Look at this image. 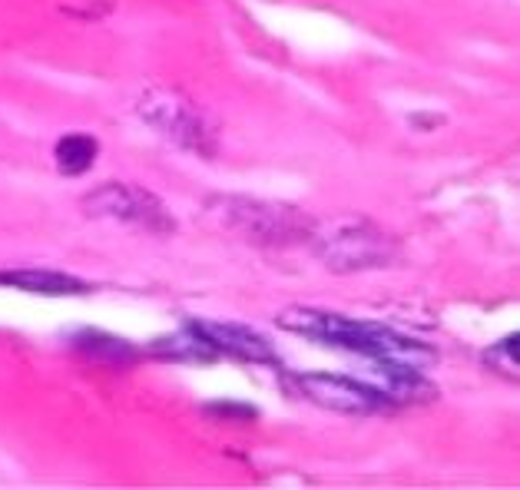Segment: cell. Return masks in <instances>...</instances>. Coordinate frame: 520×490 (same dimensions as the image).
<instances>
[{
	"instance_id": "6da1fadb",
	"label": "cell",
	"mask_w": 520,
	"mask_h": 490,
	"mask_svg": "<svg viewBox=\"0 0 520 490\" xmlns=\"http://www.w3.org/2000/svg\"><path fill=\"white\" fill-rule=\"evenodd\" d=\"M279 325L289 328L295 335L315 338V342L355 351V355L391 361V365H408V368H428L438 361V351L415 342L408 335H398L395 328L375 325V322H355V318L328 315L318 308H289L279 315Z\"/></svg>"
},
{
	"instance_id": "7a4b0ae2",
	"label": "cell",
	"mask_w": 520,
	"mask_h": 490,
	"mask_svg": "<svg viewBox=\"0 0 520 490\" xmlns=\"http://www.w3.org/2000/svg\"><path fill=\"white\" fill-rule=\"evenodd\" d=\"M209 219L222 232H232L256 245H295L315 236V222L285 202L219 196L209 202Z\"/></svg>"
},
{
	"instance_id": "3957f363",
	"label": "cell",
	"mask_w": 520,
	"mask_h": 490,
	"mask_svg": "<svg viewBox=\"0 0 520 490\" xmlns=\"http://www.w3.org/2000/svg\"><path fill=\"white\" fill-rule=\"evenodd\" d=\"M318 239V255L328 269L335 272H365V269H381V265L395 262V242H391L378 226H371L365 219L338 222L332 229H315Z\"/></svg>"
},
{
	"instance_id": "277c9868",
	"label": "cell",
	"mask_w": 520,
	"mask_h": 490,
	"mask_svg": "<svg viewBox=\"0 0 520 490\" xmlns=\"http://www.w3.org/2000/svg\"><path fill=\"white\" fill-rule=\"evenodd\" d=\"M140 116L156 133H163L169 143H176L179 149H186V153L212 156V149H216V133H212V126L203 120V113H199L183 93H173V90L143 93Z\"/></svg>"
},
{
	"instance_id": "5b68a950",
	"label": "cell",
	"mask_w": 520,
	"mask_h": 490,
	"mask_svg": "<svg viewBox=\"0 0 520 490\" xmlns=\"http://www.w3.org/2000/svg\"><path fill=\"white\" fill-rule=\"evenodd\" d=\"M83 212L93 219H110L120 226H136L146 232H173L176 219L169 216L163 199L130 183H106L83 196Z\"/></svg>"
},
{
	"instance_id": "8992f818",
	"label": "cell",
	"mask_w": 520,
	"mask_h": 490,
	"mask_svg": "<svg viewBox=\"0 0 520 490\" xmlns=\"http://www.w3.org/2000/svg\"><path fill=\"white\" fill-rule=\"evenodd\" d=\"M295 385L318 408L335 411V414H378L388 408V401L378 391H371L365 381H352L342 375H322V371H309V375H295Z\"/></svg>"
},
{
	"instance_id": "52a82bcc",
	"label": "cell",
	"mask_w": 520,
	"mask_h": 490,
	"mask_svg": "<svg viewBox=\"0 0 520 490\" xmlns=\"http://www.w3.org/2000/svg\"><path fill=\"white\" fill-rule=\"evenodd\" d=\"M365 375H368L365 385L371 391H378L388 404H421L438 394V388H434L431 381L421 378L418 368H408V365H391V361L371 358L365 365Z\"/></svg>"
},
{
	"instance_id": "ba28073f",
	"label": "cell",
	"mask_w": 520,
	"mask_h": 490,
	"mask_svg": "<svg viewBox=\"0 0 520 490\" xmlns=\"http://www.w3.org/2000/svg\"><path fill=\"white\" fill-rule=\"evenodd\" d=\"M193 332H199L206 342L216 345L219 355H232L242 361H259V365H272L275 351L265 342L262 335L249 332L242 325H229V322H196Z\"/></svg>"
},
{
	"instance_id": "9c48e42d",
	"label": "cell",
	"mask_w": 520,
	"mask_h": 490,
	"mask_svg": "<svg viewBox=\"0 0 520 490\" xmlns=\"http://www.w3.org/2000/svg\"><path fill=\"white\" fill-rule=\"evenodd\" d=\"M0 285H10V289H24V292H40V295H83V292H90V285L80 282V279H73V275L34 272V269L0 272Z\"/></svg>"
},
{
	"instance_id": "30bf717a",
	"label": "cell",
	"mask_w": 520,
	"mask_h": 490,
	"mask_svg": "<svg viewBox=\"0 0 520 490\" xmlns=\"http://www.w3.org/2000/svg\"><path fill=\"white\" fill-rule=\"evenodd\" d=\"M153 351H159V355H169V358H179V361H212L219 358V351L212 342H206L199 332H179V335H166L159 338V342L153 345Z\"/></svg>"
},
{
	"instance_id": "8fae6325",
	"label": "cell",
	"mask_w": 520,
	"mask_h": 490,
	"mask_svg": "<svg viewBox=\"0 0 520 490\" xmlns=\"http://www.w3.org/2000/svg\"><path fill=\"white\" fill-rule=\"evenodd\" d=\"M97 159V140L93 136H83V133H73V136H63L57 143V166L60 173L67 176H80L87 173Z\"/></svg>"
},
{
	"instance_id": "7c38bea8",
	"label": "cell",
	"mask_w": 520,
	"mask_h": 490,
	"mask_svg": "<svg viewBox=\"0 0 520 490\" xmlns=\"http://www.w3.org/2000/svg\"><path fill=\"white\" fill-rule=\"evenodd\" d=\"M487 368L501 371L504 378H520V335H507L484 351Z\"/></svg>"
},
{
	"instance_id": "4fadbf2b",
	"label": "cell",
	"mask_w": 520,
	"mask_h": 490,
	"mask_svg": "<svg viewBox=\"0 0 520 490\" xmlns=\"http://www.w3.org/2000/svg\"><path fill=\"white\" fill-rule=\"evenodd\" d=\"M77 348H83L87 355H93L97 361H120V358H130L133 355L130 345L116 342V338H106L100 332H83L77 338Z\"/></svg>"
},
{
	"instance_id": "5bb4252c",
	"label": "cell",
	"mask_w": 520,
	"mask_h": 490,
	"mask_svg": "<svg viewBox=\"0 0 520 490\" xmlns=\"http://www.w3.org/2000/svg\"><path fill=\"white\" fill-rule=\"evenodd\" d=\"M209 414L216 418H242V421H252L256 418V408H239V404H209Z\"/></svg>"
}]
</instances>
